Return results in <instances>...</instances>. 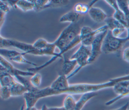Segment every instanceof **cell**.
Instances as JSON below:
<instances>
[{
	"instance_id": "19",
	"label": "cell",
	"mask_w": 129,
	"mask_h": 110,
	"mask_svg": "<svg viewBox=\"0 0 129 110\" xmlns=\"http://www.w3.org/2000/svg\"><path fill=\"white\" fill-rule=\"evenodd\" d=\"M77 101L73 96V95L68 94L65 97L63 106L67 110H75Z\"/></svg>"
},
{
	"instance_id": "30",
	"label": "cell",
	"mask_w": 129,
	"mask_h": 110,
	"mask_svg": "<svg viewBox=\"0 0 129 110\" xmlns=\"http://www.w3.org/2000/svg\"><path fill=\"white\" fill-rule=\"evenodd\" d=\"M49 110H67L63 106H53V107H49Z\"/></svg>"
},
{
	"instance_id": "1",
	"label": "cell",
	"mask_w": 129,
	"mask_h": 110,
	"mask_svg": "<svg viewBox=\"0 0 129 110\" xmlns=\"http://www.w3.org/2000/svg\"><path fill=\"white\" fill-rule=\"evenodd\" d=\"M84 16L77 22L71 23L60 33L57 38L53 42L59 51L67 48L70 44L79 36L84 21Z\"/></svg>"
},
{
	"instance_id": "11",
	"label": "cell",
	"mask_w": 129,
	"mask_h": 110,
	"mask_svg": "<svg viewBox=\"0 0 129 110\" xmlns=\"http://www.w3.org/2000/svg\"><path fill=\"white\" fill-rule=\"evenodd\" d=\"M90 18L96 23H101L105 21L108 16L101 9L98 7H91L88 13Z\"/></svg>"
},
{
	"instance_id": "4",
	"label": "cell",
	"mask_w": 129,
	"mask_h": 110,
	"mask_svg": "<svg viewBox=\"0 0 129 110\" xmlns=\"http://www.w3.org/2000/svg\"><path fill=\"white\" fill-rule=\"evenodd\" d=\"M90 54L91 50L89 47L81 45L78 50L71 56L70 58L71 59H75L77 61L78 67L67 76L68 79L75 75L82 68L89 64V59Z\"/></svg>"
},
{
	"instance_id": "33",
	"label": "cell",
	"mask_w": 129,
	"mask_h": 110,
	"mask_svg": "<svg viewBox=\"0 0 129 110\" xmlns=\"http://www.w3.org/2000/svg\"><path fill=\"white\" fill-rule=\"evenodd\" d=\"M24 110H38V109L35 106H33L31 107H25Z\"/></svg>"
},
{
	"instance_id": "23",
	"label": "cell",
	"mask_w": 129,
	"mask_h": 110,
	"mask_svg": "<svg viewBox=\"0 0 129 110\" xmlns=\"http://www.w3.org/2000/svg\"><path fill=\"white\" fill-rule=\"evenodd\" d=\"M49 1H34V11L36 12H38L41 11L43 10L46 9V6L48 5Z\"/></svg>"
},
{
	"instance_id": "22",
	"label": "cell",
	"mask_w": 129,
	"mask_h": 110,
	"mask_svg": "<svg viewBox=\"0 0 129 110\" xmlns=\"http://www.w3.org/2000/svg\"><path fill=\"white\" fill-rule=\"evenodd\" d=\"M31 84L36 88H38L40 86L41 80H42V75L38 72L34 73V74L29 79Z\"/></svg>"
},
{
	"instance_id": "32",
	"label": "cell",
	"mask_w": 129,
	"mask_h": 110,
	"mask_svg": "<svg viewBox=\"0 0 129 110\" xmlns=\"http://www.w3.org/2000/svg\"><path fill=\"white\" fill-rule=\"evenodd\" d=\"M40 110H49V107L45 104H43V105L41 107V108Z\"/></svg>"
},
{
	"instance_id": "34",
	"label": "cell",
	"mask_w": 129,
	"mask_h": 110,
	"mask_svg": "<svg viewBox=\"0 0 129 110\" xmlns=\"http://www.w3.org/2000/svg\"><path fill=\"white\" fill-rule=\"evenodd\" d=\"M24 109H25V107H24V105H22L21 106V107H20V110H24Z\"/></svg>"
},
{
	"instance_id": "7",
	"label": "cell",
	"mask_w": 129,
	"mask_h": 110,
	"mask_svg": "<svg viewBox=\"0 0 129 110\" xmlns=\"http://www.w3.org/2000/svg\"><path fill=\"white\" fill-rule=\"evenodd\" d=\"M113 90L117 96L107 101L105 103L106 105H110L123 97L129 95V80L122 81L117 83L113 87Z\"/></svg>"
},
{
	"instance_id": "36",
	"label": "cell",
	"mask_w": 129,
	"mask_h": 110,
	"mask_svg": "<svg viewBox=\"0 0 129 110\" xmlns=\"http://www.w3.org/2000/svg\"><path fill=\"white\" fill-rule=\"evenodd\" d=\"M128 7H129V1H128Z\"/></svg>"
},
{
	"instance_id": "13",
	"label": "cell",
	"mask_w": 129,
	"mask_h": 110,
	"mask_svg": "<svg viewBox=\"0 0 129 110\" xmlns=\"http://www.w3.org/2000/svg\"><path fill=\"white\" fill-rule=\"evenodd\" d=\"M78 65L77 62L75 59H71L70 58L64 57V60L61 65V72L62 74L66 76L72 73L73 70Z\"/></svg>"
},
{
	"instance_id": "37",
	"label": "cell",
	"mask_w": 129,
	"mask_h": 110,
	"mask_svg": "<svg viewBox=\"0 0 129 110\" xmlns=\"http://www.w3.org/2000/svg\"><path fill=\"white\" fill-rule=\"evenodd\" d=\"M127 110H128V109H127Z\"/></svg>"
},
{
	"instance_id": "15",
	"label": "cell",
	"mask_w": 129,
	"mask_h": 110,
	"mask_svg": "<svg viewBox=\"0 0 129 110\" xmlns=\"http://www.w3.org/2000/svg\"><path fill=\"white\" fill-rule=\"evenodd\" d=\"M12 96H19L24 95L28 91V89L22 83L16 81L10 87Z\"/></svg>"
},
{
	"instance_id": "5",
	"label": "cell",
	"mask_w": 129,
	"mask_h": 110,
	"mask_svg": "<svg viewBox=\"0 0 129 110\" xmlns=\"http://www.w3.org/2000/svg\"><path fill=\"white\" fill-rule=\"evenodd\" d=\"M108 30V28L106 25L95 30H93L92 28L87 26H82L79 34L81 45L87 47L91 46L96 36Z\"/></svg>"
},
{
	"instance_id": "24",
	"label": "cell",
	"mask_w": 129,
	"mask_h": 110,
	"mask_svg": "<svg viewBox=\"0 0 129 110\" xmlns=\"http://www.w3.org/2000/svg\"><path fill=\"white\" fill-rule=\"evenodd\" d=\"M0 95L3 100H7L12 97L11 89L10 87L1 86Z\"/></svg>"
},
{
	"instance_id": "29",
	"label": "cell",
	"mask_w": 129,
	"mask_h": 110,
	"mask_svg": "<svg viewBox=\"0 0 129 110\" xmlns=\"http://www.w3.org/2000/svg\"><path fill=\"white\" fill-rule=\"evenodd\" d=\"M6 14H6V13L2 12V11H0V16H1V18H0V26H1V28H2L3 25L4 24Z\"/></svg>"
},
{
	"instance_id": "26",
	"label": "cell",
	"mask_w": 129,
	"mask_h": 110,
	"mask_svg": "<svg viewBox=\"0 0 129 110\" xmlns=\"http://www.w3.org/2000/svg\"><path fill=\"white\" fill-rule=\"evenodd\" d=\"M126 30H127V29L125 27H119L114 29L110 31L113 37L116 38H120L119 37Z\"/></svg>"
},
{
	"instance_id": "16",
	"label": "cell",
	"mask_w": 129,
	"mask_h": 110,
	"mask_svg": "<svg viewBox=\"0 0 129 110\" xmlns=\"http://www.w3.org/2000/svg\"><path fill=\"white\" fill-rule=\"evenodd\" d=\"M97 95V92H88L82 94L80 98L77 101L75 110H82L88 101Z\"/></svg>"
},
{
	"instance_id": "18",
	"label": "cell",
	"mask_w": 129,
	"mask_h": 110,
	"mask_svg": "<svg viewBox=\"0 0 129 110\" xmlns=\"http://www.w3.org/2000/svg\"><path fill=\"white\" fill-rule=\"evenodd\" d=\"M120 10L123 12L127 23V30H129V7L128 1H117Z\"/></svg>"
},
{
	"instance_id": "21",
	"label": "cell",
	"mask_w": 129,
	"mask_h": 110,
	"mask_svg": "<svg viewBox=\"0 0 129 110\" xmlns=\"http://www.w3.org/2000/svg\"><path fill=\"white\" fill-rule=\"evenodd\" d=\"M69 3V1H68L49 0L48 5L46 6V9L62 7L68 5Z\"/></svg>"
},
{
	"instance_id": "25",
	"label": "cell",
	"mask_w": 129,
	"mask_h": 110,
	"mask_svg": "<svg viewBox=\"0 0 129 110\" xmlns=\"http://www.w3.org/2000/svg\"><path fill=\"white\" fill-rule=\"evenodd\" d=\"M11 8L7 1L1 0L0 1V11L7 14L10 12Z\"/></svg>"
},
{
	"instance_id": "20",
	"label": "cell",
	"mask_w": 129,
	"mask_h": 110,
	"mask_svg": "<svg viewBox=\"0 0 129 110\" xmlns=\"http://www.w3.org/2000/svg\"><path fill=\"white\" fill-rule=\"evenodd\" d=\"M104 22L105 23V25L107 26L108 30L110 31H111L113 29L117 28L125 27L120 22H119L117 20L115 19L112 16L108 17Z\"/></svg>"
},
{
	"instance_id": "35",
	"label": "cell",
	"mask_w": 129,
	"mask_h": 110,
	"mask_svg": "<svg viewBox=\"0 0 129 110\" xmlns=\"http://www.w3.org/2000/svg\"><path fill=\"white\" fill-rule=\"evenodd\" d=\"M128 40V41H129V30L127 31V36L126 37Z\"/></svg>"
},
{
	"instance_id": "2",
	"label": "cell",
	"mask_w": 129,
	"mask_h": 110,
	"mask_svg": "<svg viewBox=\"0 0 129 110\" xmlns=\"http://www.w3.org/2000/svg\"><path fill=\"white\" fill-rule=\"evenodd\" d=\"M0 47L1 48H8L9 47L17 48L23 51L24 55L31 54L35 56H47L45 51L35 49L31 44L13 39L6 38L2 35L0 36Z\"/></svg>"
},
{
	"instance_id": "27",
	"label": "cell",
	"mask_w": 129,
	"mask_h": 110,
	"mask_svg": "<svg viewBox=\"0 0 129 110\" xmlns=\"http://www.w3.org/2000/svg\"><path fill=\"white\" fill-rule=\"evenodd\" d=\"M82 7H83V3H78L74 5L73 10L76 13L82 15H81V12H82Z\"/></svg>"
},
{
	"instance_id": "28",
	"label": "cell",
	"mask_w": 129,
	"mask_h": 110,
	"mask_svg": "<svg viewBox=\"0 0 129 110\" xmlns=\"http://www.w3.org/2000/svg\"><path fill=\"white\" fill-rule=\"evenodd\" d=\"M122 57L123 60L127 62H129V47H126L123 50Z\"/></svg>"
},
{
	"instance_id": "10",
	"label": "cell",
	"mask_w": 129,
	"mask_h": 110,
	"mask_svg": "<svg viewBox=\"0 0 129 110\" xmlns=\"http://www.w3.org/2000/svg\"><path fill=\"white\" fill-rule=\"evenodd\" d=\"M105 2L114 9V12L112 17L127 29V23L125 16L123 12L119 8L117 1H105Z\"/></svg>"
},
{
	"instance_id": "17",
	"label": "cell",
	"mask_w": 129,
	"mask_h": 110,
	"mask_svg": "<svg viewBox=\"0 0 129 110\" xmlns=\"http://www.w3.org/2000/svg\"><path fill=\"white\" fill-rule=\"evenodd\" d=\"M34 1L21 0L17 1L15 8H18L23 12H27L28 11H34Z\"/></svg>"
},
{
	"instance_id": "9",
	"label": "cell",
	"mask_w": 129,
	"mask_h": 110,
	"mask_svg": "<svg viewBox=\"0 0 129 110\" xmlns=\"http://www.w3.org/2000/svg\"><path fill=\"white\" fill-rule=\"evenodd\" d=\"M0 62L1 65H2L6 71L14 76V77L16 76L31 77L34 74V72L29 71L27 70L24 71L15 67L12 63H11L8 60L2 56H1L0 58Z\"/></svg>"
},
{
	"instance_id": "8",
	"label": "cell",
	"mask_w": 129,
	"mask_h": 110,
	"mask_svg": "<svg viewBox=\"0 0 129 110\" xmlns=\"http://www.w3.org/2000/svg\"><path fill=\"white\" fill-rule=\"evenodd\" d=\"M107 31L96 36L92 42L90 48L91 54L89 59V64L93 62L102 53V43Z\"/></svg>"
},
{
	"instance_id": "3",
	"label": "cell",
	"mask_w": 129,
	"mask_h": 110,
	"mask_svg": "<svg viewBox=\"0 0 129 110\" xmlns=\"http://www.w3.org/2000/svg\"><path fill=\"white\" fill-rule=\"evenodd\" d=\"M128 41L126 37L116 38L113 37L110 30H108L104 38L102 51L105 54L113 53L119 51L125 43Z\"/></svg>"
},
{
	"instance_id": "31",
	"label": "cell",
	"mask_w": 129,
	"mask_h": 110,
	"mask_svg": "<svg viewBox=\"0 0 129 110\" xmlns=\"http://www.w3.org/2000/svg\"><path fill=\"white\" fill-rule=\"evenodd\" d=\"M128 105H129V103L128 102H126L125 104H124L122 106L120 107L119 108L115 109H113V110H127V108H128Z\"/></svg>"
},
{
	"instance_id": "12",
	"label": "cell",
	"mask_w": 129,
	"mask_h": 110,
	"mask_svg": "<svg viewBox=\"0 0 129 110\" xmlns=\"http://www.w3.org/2000/svg\"><path fill=\"white\" fill-rule=\"evenodd\" d=\"M15 78L11 73L6 71L1 65L0 68V82L1 86L11 87L16 81Z\"/></svg>"
},
{
	"instance_id": "6",
	"label": "cell",
	"mask_w": 129,
	"mask_h": 110,
	"mask_svg": "<svg viewBox=\"0 0 129 110\" xmlns=\"http://www.w3.org/2000/svg\"><path fill=\"white\" fill-rule=\"evenodd\" d=\"M1 56L4 58H8L9 60L14 61L16 63L21 64H27L31 65L33 67L37 66V64L27 60L25 57L23 53L19 52L16 50H11L8 48H1L0 49Z\"/></svg>"
},
{
	"instance_id": "14",
	"label": "cell",
	"mask_w": 129,
	"mask_h": 110,
	"mask_svg": "<svg viewBox=\"0 0 129 110\" xmlns=\"http://www.w3.org/2000/svg\"><path fill=\"white\" fill-rule=\"evenodd\" d=\"M84 16H82L79 14L75 12L73 10L70 11L67 13L63 14L59 19V22L60 23H74L78 22L82 17Z\"/></svg>"
}]
</instances>
